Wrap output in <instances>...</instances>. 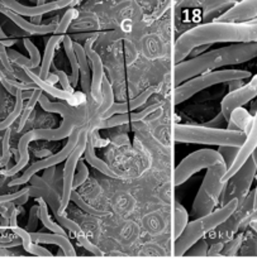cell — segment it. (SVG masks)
<instances>
[{
  "label": "cell",
  "instance_id": "obj_1",
  "mask_svg": "<svg viewBox=\"0 0 257 259\" xmlns=\"http://www.w3.org/2000/svg\"><path fill=\"white\" fill-rule=\"evenodd\" d=\"M218 42L257 43V19L243 23L210 22L190 28L176 39L175 63H180L195 50Z\"/></svg>",
  "mask_w": 257,
  "mask_h": 259
},
{
  "label": "cell",
  "instance_id": "obj_2",
  "mask_svg": "<svg viewBox=\"0 0 257 259\" xmlns=\"http://www.w3.org/2000/svg\"><path fill=\"white\" fill-rule=\"evenodd\" d=\"M38 103L41 104L42 109L48 113H57L63 118L61 125L56 129H33L27 132L24 136L20 137L18 142L17 152L19 154V161L15 163L14 167L8 169H2L0 175L5 177L14 176L15 174L22 171L29 162V153H28V146L30 142L43 139V141H61V139L68 138L75 128H79L80 124L85 120V110L84 109H74L72 106L66 105L62 103H52L48 100L45 95L40 98Z\"/></svg>",
  "mask_w": 257,
  "mask_h": 259
},
{
  "label": "cell",
  "instance_id": "obj_3",
  "mask_svg": "<svg viewBox=\"0 0 257 259\" xmlns=\"http://www.w3.org/2000/svg\"><path fill=\"white\" fill-rule=\"evenodd\" d=\"M257 57V43H235L202 53L189 61H182L174 67V85L180 86L184 81L212 72L225 66L240 65Z\"/></svg>",
  "mask_w": 257,
  "mask_h": 259
},
{
  "label": "cell",
  "instance_id": "obj_4",
  "mask_svg": "<svg viewBox=\"0 0 257 259\" xmlns=\"http://www.w3.org/2000/svg\"><path fill=\"white\" fill-rule=\"evenodd\" d=\"M29 182L32 186H29V189H28V196L35 197V199L42 197L46 201V204H47V206H50L51 210L53 211V215H55L56 218V223H57L61 228H63V229L70 230L74 234V237H75V239L78 240L79 245L85 248L88 252L93 253L94 255H101V250L86 238L83 229H81L76 223H74L72 220L67 219V218L65 217V214H63L62 210H61L60 192H58L52 185L47 184L42 177L37 176V175H34V176L29 180Z\"/></svg>",
  "mask_w": 257,
  "mask_h": 259
},
{
  "label": "cell",
  "instance_id": "obj_5",
  "mask_svg": "<svg viewBox=\"0 0 257 259\" xmlns=\"http://www.w3.org/2000/svg\"><path fill=\"white\" fill-rule=\"evenodd\" d=\"M240 201L238 200H232L225 206L219 207L215 211L210 212L207 217L199 218L194 222L189 223L185 228L184 233L175 240L174 254L175 257H184L188 250L199 242L200 239L212 233L213 230L217 229L221 224L226 222L236 210L238 209Z\"/></svg>",
  "mask_w": 257,
  "mask_h": 259
},
{
  "label": "cell",
  "instance_id": "obj_6",
  "mask_svg": "<svg viewBox=\"0 0 257 259\" xmlns=\"http://www.w3.org/2000/svg\"><path fill=\"white\" fill-rule=\"evenodd\" d=\"M174 139L177 143L209 144L218 147L241 148L246 141V133L230 129H213L204 125L176 124L174 126Z\"/></svg>",
  "mask_w": 257,
  "mask_h": 259
},
{
  "label": "cell",
  "instance_id": "obj_7",
  "mask_svg": "<svg viewBox=\"0 0 257 259\" xmlns=\"http://www.w3.org/2000/svg\"><path fill=\"white\" fill-rule=\"evenodd\" d=\"M253 206H255V190L250 191L245 200L240 202L238 209L223 224L213 230V234L208 235L205 240L208 244H210V247L208 249L207 255L212 257V255H217L222 252L223 247L240 232L246 218L251 214V211H253Z\"/></svg>",
  "mask_w": 257,
  "mask_h": 259
},
{
  "label": "cell",
  "instance_id": "obj_8",
  "mask_svg": "<svg viewBox=\"0 0 257 259\" xmlns=\"http://www.w3.org/2000/svg\"><path fill=\"white\" fill-rule=\"evenodd\" d=\"M251 72L245 70H223V71H212V72L204 73V75L197 76L187 82L181 83L180 86L175 88L174 91V104L184 103L189 100L192 96L198 94L199 91L205 90L210 86L218 85V83L232 82V81H242L251 77Z\"/></svg>",
  "mask_w": 257,
  "mask_h": 259
},
{
  "label": "cell",
  "instance_id": "obj_9",
  "mask_svg": "<svg viewBox=\"0 0 257 259\" xmlns=\"http://www.w3.org/2000/svg\"><path fill=\"white\" fill-rule=\"evenodd\" d=\"M257 174V169L252 159H248L245 164L240 168V171L231 177L230 181L225 184L222 194L219 196L221 207L227 205L232 200H238L242 202L245 197L250 194L251 185Z\"/></svg>",
  "mask_w": 257,
  "mask_h": 259
},
{
  "label": "cell",
  "instance_id": "obj_10",
  "mask_svg": "<svg viewBox=\"0 0 257 259\" xmlns=\"http://www.w3.org/2000/svg\"><path fill=\"white\" fill-rule=\"evenodd\" d=\"M222 161H225L222 156L213 149H199V151L189 154L175 168V186H180L181 184L187 182L193 175L197 174L200 169L208 168V167Z\"/></svg>",
  "mask_w": 257,
  "mask_h": 259
},
{
  "label": "cell",
  "instance_id": "obj_11",
  "mask_svg": "<svg viewBox=\"0 0 257 259\" xmlns=\"http://www.w3.org/2000/svg\"><path fill=\"white\" fill-rule=\"evenodd\" d=\"M80 134H81V128L74 129L71 136L68 137L67 143H66V146L63 147L60 152H57L56 154H52V156L50 157H46V158L30 164L19 179H15L9 182V186L14 187V186H20V185L27 184V182H29V180L32 179L34 175H37V172H40L41 169L52 168V167H56L58 163H61V162H65L66 159L68 158V156L72 153L74 149L76 148V146L79 144V141H80Z\"/></svg>",
  "mask_w": 257,
  "mask_h": 259
},
{
  "label": "cell",
  "instance_id": "obj_12",
  "mask_svg": "<svg viewBox=\"0 0 257 259\" xmlns=\"http://www.w3.org/2000/svg\"><path fill=\"white\" fill-rule=\"evenodd\" d=\"M86 142H88V129L81 128L80 141L72 153L68 156L65 161V167L62 172V190H61V210L65 214V210L67 207L68 202L71 201V194H72L74 179H75L76 167L80 162L81 156L84 154L86 148Z\"/></svg>",
  "mask_w": 257,
  "mask_h": 259
},
{
  "label": "cell",
  "instance_id": "obj_13",
  "mask_svg": "<svg viewBox=\"0 0 257 259\" xmlns=\"http://www.w3.org/2000/svg\"><path fill=\"white\" fill-rule=\"evenodd\" d=\"M257 96V75L252 77V80L238 90L232 91L228 94L221 103V113H222L225 120L230 121L231 115L233 111L238 108H242L245 104L255 99Z\"/></svg>",
  "mask_w": 257,
  "mask_h": 259
},
{
  "label": "cell",
  "instance_id": "obj_14",
  "mask_svg": "<svg viewBox=\"0 0 257 259\" xmlns=\"http://www.w3.org/2000/svg\"><path fill=\"white\" fill-rule=\"evenodd\" d=\"M0 4L4 8L9 9L10 12L15 13V14L20 15V17H30V18H37L42 17L46 13L53 12V10L62 9L66 7H74L78 4V2H71V0H57V2H51V3H38L35 7H27V5L19 4L18 2H13V0H3Z\"/></svg>",
  "mask_w": 257,
  "mask_h": 259
},
{
  "label": "cell",
  "instance_id": "obj_15",
  "mask_svg": "<svg viewBox=\"0 0 257 259\" xmlns=\"http://www.w3.org/2000/svg\"><path fill=\"white\" fill-rule=\"evenodd\" d=\"M94 39L86 40L84 50H85L86 57H88L89 63L93 70V76H91V86H90V96L98 105L103 103V93H101V85H103V80L105 77L104 73V66L101 62V58L95 51L93 50Z\"/></svg>",
  "mask_w": 257,
  "mask_h": 259
},
{
  "label": "cell",
  "instance_id": "obj_16",
  "mask_svg": "<svg viewBox=\"0 0 257 259\" xmlns=\"http://www.w3.org/2000/svg\"><path fill=\"white\" fill-rule=\"evenodd\" d=\"M257 148V111L253 115V121L252 125H251L250 132H248L247 137H246V141L243 143V146L240 148L237 157H236L235 162L232 163V166L227 169V174L225 175V177L222 179V184H227L230 181L231 177L235 176L238 171H240L241 167L251 158L253 151Z\"/></svg>",
  "mask_w": 257,
  "mask_h": 259
},
{
  "label": "cell",
  "instance_id": "obj_17",
  "mask_svg": "<svg viewBox=\"0 0 257 259\" xmlns=\"http://www.w3.org/2000/svg\"><path fill=\"white\" fill-rule=\"evenodd\" d=\"M160 105L149 106L144 110L138 111V113H128V114H121V115H114L112 118L106 119V120L99 121V123H89L88 126H85L88 129L89 133H94V131H98V129H108V128H114V126L124 125V124L128 123H134V121H142L144 118L150 115V114L154 113L156 109H159Z\"/></svg>",
  "mask_w": 257,
  "mask_h": 259
},
{
  "label": "cell",
  "instance_id": "obj_18",
  "mask_svg": "<svg viewBox=\"0 0 257 259\" xmlns=\"http://www.w3.org/2000/svg\"><path fill=\"white\" fill-rule=\"evenodd\" d=\"M23 71H24L25 75L28 76V78L30 80V82L34 83V85L37 86L41 91H46V93L50 94V95H52V96H55V98L67 101L68 104H71V106H72V108L74 106H79L80 104L85 103L86 101L85 95H84L83 93H80V94L76 93V94H74V95H71V94L66 93V91L60 90V89H56L55 86L51 85V83H48L47 81H43L42 78H41L40 76L34 72V71L29 70V68H23Z\"/></svg>",
  "mask_w": 257,
  "mask_h": 259
},
{
  "label": "cell",
  "instance_id": "obj_19",
  "mask_svg": "<svg viewBox=\"0 0 257 259\" xmlns=\"http://www.w3.org/2000/svg\"><path fill=\"white\" fill-rule=\"evenodd\" d=\"M255 18H257V0H248V2H237L227 12L215 18L213 22L243 23L250 22V19Z\"/></svg>",
  "mask_w": 257,
  "mask_h": 259
},
{
  "label": "cell",
  "instance_id": "obj_20",
  "mask_svg": "<svg viewBox=\"0 0 257 259\" xmlns=\"http://www.w3.org/2000/svg\"><path fill=\"white\" fill-rule=\"evenodd\" d=\"M156 86H150V88H147L146 90L142 91V94H139L138 96H136V98L132 99V100L124 101V103H114L113 105H112V108L104 113V115L100 118V121L106 120V119L112 118V116H114L116 114L117 115H121V114H128L137 110V109L141 108L143 104L147 103V100L156 93Z\"/></svg>",
  "mask_w": 257,
  "mask_h": 259
},
{
  "label": "cell",
  "instance_id": "obj_21",
  "mask_svg": "<svg viewBox=\"0 0 257 259\" xmlns=\"http://www.w3.org/2000/svg\"><path fill=\"white\" fill-rule=\"evenodd\" d=\"M0 12H2L5 17L9 18L12 22H14L20 29L33 35H45V34H50V33H55L56 27H57V23H58V22H53V23H50V24H33L32 22H28V20H25L24 18L20 17V15L10 12L9 9L3 7L2 4H0Z\"/></svg>",
  "mask_w": 257,
  "mask_h": 259
},
{
  "label": "cell",
  "instance_id": "obj_22",
  "mask_svg": "<svg viewBox=\"0 0 257 259\" xmlns=\"http://www.w3.org/2000/svg\"><path fill=\"white\" fill-rule=\"evenodd\" d=\"M29 235L30 239H32V242L34 244H37V243H41V244H55L61 248L63 257H76V250L68 238L61 237V235L57 234H52V233L51 234H47V233H29Z\"/></svg>",
  "mask_w": 257,
  "mask_h": 259
},
{
  "label": "cell",
  "instance_id": "obj_23",
  "mask_svg": "<svg viewBox=\"0 0 257 259\" xmlns=\"http://www.w3.org/2000/svg\"><path fill=\"white\" fill-rule=\"evenodd\" d=\"M74 51L76 53V58H78L79 63V80H80L81 89H83V94L88 100H90V86H91V78H90V63H89L88 57H86L85 50L81 45L78 42H74Z\"/></svg>",
  "mask_w": 257,
  "mask_h": 259
},
{
  "label": "cell",
  "instance_id": "obj_24",
  "mask_svg": "<svg viewBox=\"0 0 257 259\" xmlns=\"http://www.w3.org/2000/svg\"><path fill=\"white\" fill-rule=\"evenodd\" d=\"M84 156H85V161L90 164L91 167H94L95 169H98L99 172H101L103 175L105 176L112 177V179H121L122 176L117 175L103 159L99 158L96 156V152H95V144H94L93 141V137H91V133L88 132V142H86V148L85 152H84Z\"/></svg>",
  "mask_w": 257,
  "mask_h": 259
},
{
  "label": "cell",
  "instance_id": "obj_25",
  "mask_svg": "<svg viewBox=\"0 0 257 259\" xmlns=\"http://www.w3.org/2000/svg\"><path fill=\"white\" fill-rule=\"evenodd\" d=\"M63 35L60 34H53L52 37L48 39L47 45H46V50H45V55H43L42 62H41L40 66V72L37 73L43 81H47L48 75H50V70L51 66L53 63V57H55V51L57 48V46L62 42Z\"/></svg>",
  "mask_w": 257,
  "mask_h": 259
},
{
  "label": "cell",
  "instance_id": "obj_26",
  "mask_svg": "<svg viewBox=\"0 0 257 259\" xmlns=\"http://www.w3.org/2000/svg\"><path fill=\"white\" fill-rule=\"evenodd\" d=\"M10 229H12L13 234L19 237V239L22 240V245L27 253H29V254L32 255H38V257H48V258L53 257L52 253H51L50 250H47L46 248H42L41 245L34 244V243L32 242V239H30L29 233H28L25 229H22V228H19L18 225L10 227Z\"/></svg>",
  "mask_w": 257,
  "mask_h": 259
},
{
  "label": "cell",
  "instance_id": "obj_27",
  "mask_svg": "<svg viewBox=\"0 0 257 259\" xmlns=\"http://www.w3.org/2000/svg\"><path fill=\"white\" fill-rule=\"evenodd\" d=\"M252 114H250L245 109L238 108L231 115L227 129H230V131H241L243 133H246V136H247L251 129V125H252Z\"/></svg>",
  "mask_w": 257,
  "mask_h": 259
},
{
  "label": "cell",
  "instance_id": "obj_28",
  "mask_svg": "<svg viewBox=\"0 0 257 259\" xmlns=\"http://www.w3.org/2000/svg\"><path fill=\"white\" fill-rule=\"evenodd\" d=\"M101 93H103V103L98 106V109H95L93 114H91V118L89 123H99L100 118L104 115L105 111H108L112 108V105L114 104V95L113 90H112V86L109 83L108 78L104 77L103 85H101Z\"/></svg>",
  "mask_w": 257,
  "mask_h": 259
},
{
  "label": "cell",
  "instance_id": "obj_29",
  "mask_svg": "<svg viewBox=\"0 0 257 259\" xmlns=\"http://www.w3.org/2000/svg\"><path fill=\"white\" fill-rule=\"evenodd\" d=\"M37 202H38V220H41V223H42V224L45 225V227L47 228L52 234H57V235H61V237L67 238V234L65 233V229L61 228L57 223H55L52 219H51L50 214H48V206L47 204H46L45 200H43L42 197H40V199H37Z\"/></svg>",
  "mask_w": 257,
  "mask_h": 259
},
{
  "label": "cell",
  "instance_id": "obj_30",
  "mask_svg": "<svg viewBox=\"0 0 257 259\" xmlns=\"http://www.w3.org/2000/svg\"><path fill=\"white\" fill-rule=\"evenodd\" d=\"M62 43H63V48H65L66 56H67L68 61H70V66H71L70 83L71 86H72V89H75L79 82V63H78V58H76V53L75 51H74V40L71 39L70 35L65 34L62 38Z\"/></svg>",
  "mask_w": 257,
  "mask_h": 259
},
{
  "label": "cell",
  "instance_id": "obj_31",
  "mask_svg": "<svg viewBox=\"0 0 257 259\" xmlns=\"http://www.w3.org/2000/svg\"><path fill=\"white\" fill-rule=\"evenodd\" d=\"M175 225V240L180 237V235L184 233L185 228L189 224V215H188L187 210H185L184 206L180 205V202H175V215H174Z\"/></svg>",
  "mask_w": 257,
  "mask_h": 259
},
{
  "label": "cell",
  "instance_id": "obj_32",
  "mask_svg": "<svg viewBox=\"0 0 257 259\" xmlns=\"http://www.w3.org/2000/svg\"><path fill=\"white\" fill-rule=\"evenodd\" d=\"M41 96H42V91H41L40 89H35V90L33 91L30 99L27 101V104L24 105V108H23L22 115H20V121H19V124H18V131H22L23 126L25 125V121H27V119L30 116V113L33 111V109H34L35 104L38 103V100H40Z\"/></svg>",
  "mask_w": 257,
  "mask_h": 259
},
{
  "label": "cell",
  "instance_id": "obj_33",
  "mask_svg": "<svg viewBox=\"0 0 257 259\" xmlns=\"http://www.w3.org/2000/svg\"><path fill=\"white\" fill-rule=\"evenodd\" d=\"M79 12L76 9H74V8H70V9L67 10V12L63 14V17L61 18V20H58L57 23V27H56V30L53 34H60V35H65V33L67 32L68 27L71 25V23H72V20L75 19L76 17H78Z\"/></svg>",
  "mask_w": 257,
  "mask_h": 259
},
{
  "label": "cell",
  "instance_id": "obj_34",
  "mask_svg": "<svg viewBox=\"0 0 257 259\" xmlns=\"http://www.w3.org/2000/svg\"><path fill=\"white\" fill-rule=\"evenodd\" d=\"M243 237H245V233H240L237 237H235L232 240H230V242L223 247L221 254L226 255V257H232V255L237 254V253L240 252L241 247H242Z\"/></svg>",
  "mask_w": 257,
  "mask_h": 259
},
{
  "label": "cell",
  "instance_id": "obj_35",
  "mask_svg": "<svg viewBox=\"0 0 257 259\" xmlns=\"http://www.w3.org/2000/svg\"><path fill=\"white\" fill-rule=\"evenodd\" d=\"M23 43H24L25 50H27L28 52H29V55H30V63H32V71L37 70V68L41 66V62H42V60H41L40 51H38V48L35 47L34 43H33L30 39H28V38H25V39L23 40Z\"/></svg>",
  "mask_w": 257,
  "mask_h": 259
},
{
  "label": "cell",
  "instance_id": "obj_36",
  "mask_svg": "<svg viewBox=\"0 0 257 259\" xmlns=\"http://www.w3.org/2000/svg\"><path fill=\"white\" fill-rule=\"evenodd\" d=\"M208 249H209V244L207 243V240L200 239L188 250L187 254L189 258H203L208 254Z\"/></svg>",
  "mask_w": 257,
  "mask_h": 259
},
{
  "label": "cell",
  "instance_id": "obj_37",
  "mask_svg": "<svg viewBox=\"0 0 257 259\" xmlns=\"http://www.w3.org/2000/svg\"><path fill=\"white\" fill-rule=\"evenodd\" d=\"M78 172L75 174V179H74V185H72V191H75L79 186L85 184V181L88 180L89 177V169L86 167L85 162L80 161L78 163Z\"/></svg>",
  "mask_w": 257,
  "mask_h": 259
},
{
  "label": "cell",
  "instance_id": "obj_38",
  "mask_svg": "<svg viewBox=\"0 0 257 259\" xmlns=\"http://www.w3.org/2000/svg\"><path fill=\"white\" fill-rule=\"evenodd\" d=\"M241 254H256L257 253V239L252 234H248L243 237L242 247H241L240 252Z\"/></svg>",
  "mask_w": 257,
  "mask_h": 259
},
{
  "label": "cell",
  "instance_id": "obj_39",
  "mask_svg": "<svg viewBox=\"0 0 257 259\" xmlns=\"http://www.w3.org/2000/svg\"><path fill=\"white\" fill-rule=\"evenodd\" d=\"M51 68H52V70H53V75L57 76L58 82H60L61 86H62V88H63V91H66V93L71 94V95L76 94L75 89H72V86H71L70 78L67 77V75H66V73L63 72V71L58 70V68L56 67V66L53 65V63H52V66H51Z\"/></svg>",
  "mask_w": 257,
  "mask_h": 259
},
{
  "label": "cell",
  "instance_id": "obj_40",
  "mask_svg": "<svg viewBox=\"0 0 257 259\" xmlns=\"http://www.w3.org/2000/svg\"><path fill=\"white\" fill-rule=\"evenodd\" d=\"M217 152L222 156L226 164H227V167L230 168V167L232 166L233 162H235L236 157H237L238 152H240V148H236V147H219V149H218Z\"/></svg>",
  "mask_w": 257,
  "mask_h": 259
},
{
  "label": "cell",
  "instance_id": "obj_41",
  "mask_svg": "<svg viewBox=\"0 0 257 259\" xmlns=\"http://www.w3.org/2000/svg\"><path fill=\"white\" fill-rule=\"evenodd\" d=\"M71 200H72V201L75 202L78 206H80L81 209L85 210L86 212H90V214L96 215V217H101V215L105 214V211H101V210H96V209H94V207L89 206L86 202H84V200L81 199L80 196H79V194L76 191H72V194H71Z\"/></svg>",
  "mask_w": 257,
  "mask_h": 259
},
{
  "label": "cell",
  "instance_id": "obj_42",
  "mask_svg": "<svg viewBox=\"0 0 257 259\" xmlns=\"http://www.w3.org/2000/svg\"><path fill=\"white\" fill-rule=\"evenodd\" d=\"M0 63H2L3 67H4L5 71L8 72L9 78L12 77V80H15L14 67H13L12 63H10V58H9V56H8L7 48H5L2 43H0Z\"/></svg>",
  "mask_w": 257,
  "mask_h": 259
},
{
  "label": "cell",
  "instance_id": "obj_43",
  "mask_svg": "<svg viewBox=\"0 0 257 259\" xmlns=\"http://www.w3.org/2000/svg\"><path fill=\"white\" fill-rule=\"evenodd\" d=\"M37 220H38V205L33 206L29 211V219H28V225L25 228L28 233H34L35 228H37Z\"/></svg>",
  "mask_w": 257,
  "mask_h": 259
},
{
  "label": "cell",
  "instance_id": "obj_44",
  "mask_svg": "<svg viewBox=\"0 0 257 259\" xmlns=\"http://www.w3.org/2000/svg\"><path fill=\"white\" fill-rule=\"evenodd\" d=\"M225 123H227V121H226L225 118H223L222 113H219L214 119H213V120L205 123L204 126H208V128H213V129H223V124Z\"/></svg>",
  "mask_w": 257,
  "mask_h": 259
},
{
  "label": "cell",
  "instance_id": "obj_45",
  "mask_svg": "<svg viewBox=\"0 0 257 259\" xmlns=\"http://www.w3.org/2000/svg\"><path fill=\"white\" fill-rule=\"evenodd\" d=\"M253 222H257V209L253 210V211H251V214L246 218L245 222H243V224H242V227H241L240 232H245V230L250 227L251 223H253Z\"/></svg>",
  "mask_w": 257,
  "mask_h": 259
},
{
  "label": "cell",
  "instance_id": "obj_46",
  "mask_svg": "<svg viewBox=\"0 0 257 259\" xmlns=\"http://www.w3.org/2000/svg\"><path fill=\"white\" fill-rule=\"evenodd\" d=\"M53 175H55V167H52V168H48V169H47V172H46L45 176H43L42 179L45 180V181L47 182V184H50V185H51V181H52Z\"/></svg>",
  "mask_w": 257,
  "mask_h": 259
},
{
  "label": "cell",
  "instance_id": "obj_47",
  "mask_svg": "<svg viewBox=\"0 0 257 259\" xmlns=\"http://www.w3.org/2000/svg\"><path fill=\"white\" fill-rule=\"evenodd\" d=\"M251 159L253 161V163H255L256 169H257V148L255 149V151H253L252 156H251ZM255 209H257V186L255 189V206H253V210H255Z\"/></svg>",
  "mask_w": 257,
  "mask_h": 259
},
{
  "label": "cell",
  "instance_id": "obj_48",
  "mask_svg": "<svg viewBox=\"0 0 257 259\" xmlns=\"http://www.w3.org/2000/svg\"><path fill=\"white\" fill-rule=\"evenodd\" d=\"M28 199H29V196H28V192H27V194L23 195L22 197H19V199H18V200H15L14 205H23V204H25V202L28 201Z\"/></svg>",
  "mask_w": 257,
  "mask_h": 259
},
{
  "label": "cell",
  "instance_id": "obj_49",
  "mask_svg": "<svg viewBox=\"0 0 257 259\" xmlns=\"http://www.w3.org/2000/svg\"><path fill=\"white\" fill-rule=\"evenodd\" d=\"M7 35H5L4 30L2 29V25H0V42H4V40H7Z\"/></svg>",
  "mask_w": 257,
  "mask_h": 259
},
{
  "label": "cell",
  "instance_id": "obj_50",
  "mask_svg": "<svg viewBox=\"0 0 257 259\" xmlns=\"http://www.w3.org/2000/svg\"><path fill=\"white\" fill-rule=\"evenodd\" d=\"M8 255H10V253L4 248H0V257H8Z\"/></svg>",
  "mask_w": 257,
  "mask_h": 259
},
{
  "label": "cell",
  "instance_id": "obj_51",
  "mask_svg": "<svg viewBox=\"0 0 257 259\" xmlns=\"http://www.w3.org/2000/svg\"><path fill=\"white\" fill-rule=\"evenodd\" d=\"M248 228H251V229H252L253 232H255L256 234H257V222H253V223H251V224H250V227H248Z\"/></svg>",
  "mask_w": 257,
  "mask_h": 259
},
{
  "label": "cell",
  "instance_id": "obj_52",
  "mask_svg": "<svg viewBox=\"0 0 257 259\" xmlns=\"http://www.w3.org/2000/svg\"><path fill=\"white\" fill-rule=\"evenodd\" d=\"M5 166H8V164L5 163L4 161H2V158H0V168H3V167H5Z\"/></svg>",
  "mask_w": 257,
  "mask_h": 259
},
{
  "label": "cell",
  "instance_id": "obj_53",
  "mask_svg": "<svg viewBox=\"0 0 257 259\" xmlns=\"http://www.w3.org/2000/svg\"><path fill=\"white\" fill-rule=\"evenodd\" d=\"M61 259H75V258H67V257H63V258H61Z\"/></svg>",
  "mask_w": 257,
  "mask_h": 259
},
{
  "label": "cell",
  "instance_id": "obj_54",
  "mask_svg": "<svg viewBox=\"0 0 257 259\" xmlns=\"http://www.w3.org/2000/svg\"><path fill=\"white\" fill-rule=\"evenodd\" d=\"M0 82H2V78H0Z\"/></svg>",
  "mask_w": 257,
  "mask_h": 259
}]
</instances>
